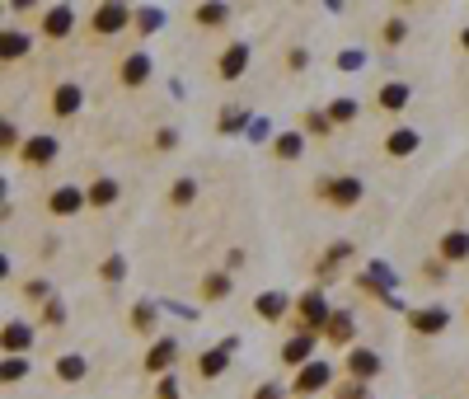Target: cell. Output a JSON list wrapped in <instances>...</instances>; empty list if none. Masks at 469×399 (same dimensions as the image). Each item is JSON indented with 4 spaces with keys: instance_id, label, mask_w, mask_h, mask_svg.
Instances as JSON below:
<instances>
[{
    "instance_id": "cell-28",
    "label": "cell",
    "mask_w": 469,
    "mask_h": 399,
    "mask_svg": "<svg viewBox=\"0 0 469 399\" xmlns=\"http://www.w3.org/2000/svg\"><path fill=\"white\" fill-rule=\"evenodd\" d=\"M90 376V357L85 353H57L52 357V381L57 385H80Z\"/></svg>"
},
{
    "instance_id": "cell-41",
    "label": "cell",
    "mask_w": 469,
    "mask_h": 399,
    "mask_svg": "<svg viewBox=\"0 0 469 399\" xmlns=\"http://www.w3.org/2000/svg\"><path fill=\"white\" fill-rule=\"evenodd\" d=\"M29 371H34L29 357H5V362H0V381H5V385H19V381H29Z\"/></svg>"
},
{
    "instance_id": "cell-47",
    "label": "cell",
    "mask_w": 469,
    "mask_h": 399,
    "mask_svg": "<svg viewBox=\"0 0 469 399\" xmlns=\"http://www.w3.org/2000/svg\"><path fill=\"white\" fill-rule=\"evenodd\" d=\"M249 399H291V390H287L282 381H263V385H254Z\"/></svg>"
},
{
    "instance_id": "cell-5",
    "label": "cell",
    "mask_w": 469,
    "mask_h": 399,
    "mask_svg": "<svg viewBox=\"0 0 469 399\" xmlns=\"http://www.w3.org/2000/svg\"><path fill=\"white\" fill-rule=\"evenodd\" d=\"M338 381H334V362H324V357H315L310 366H300L296 376L287 381V390H291V399H315V394H328Z\"/></svg>"
},
{
    "instance_id": "cell-24",
    "label": "cell",
    "mask_w": 469,
    "mask_h": 399,
    "mask_svg": "<svg viewBox=\"0 0 469 399\" xmlns=\"http://www.w3.org/2000/svg\"><path fill=\"white\" fill-rule=\"evenodd\" d=\"M306 146H310V137L300 127H291V131H272L268 137V155L278 160V165H296L300 155H306Z\"/></svg>"
},
{
    "instance_id": "cell-36",
    "label": "cell",
    "mask_w": 469,
    "mask_h": 399,
    "mask_svg": "<svg viewBox=\"0 0 469 399\" xmlns=\"http://www.w3.org/2000/svg\"><path fill=\"white\" fill-rule=\"evenodd\" d=\"M244 127H249V109L230 99L226 109H220V118H216V137H239Z\"/></svg>"
},
{
    "instance_id": "cell-37",
    "label": "cell",
    "mask_w": 469,
    "mask_h": 399,
    "mask_svg": "<svg viewBox=\"0 0 469 399\" xmlns=\"http://www.w3.org/2000/svg\"><path fill=\"white\" fill-rule=\"evenodd\" d=\"M24 141H29V137H19V122L15 118H0V160H19Z\"/></svg>"
},
{
    "instance_id": "cell-39",
    "label": "cell",
    "mask_w": 469,
    "mask_h": 399,
    "mask_svg": "<svg viewBox=\"0 0 469 399\" xmlns=\"http://www.w3.org/2000/svg\"><path fill=\"white\" fill-rule=\"evenodd\" d=\"M34 325H38V329H66V301L52 297V301L34 315Z\"/></svg>"
},
{
    "instance_id": "cell-27",
    "label": "cell",
    "mask_w": 469,
    "mask_h": 399,
    "mask_svg": "<svg viewBox=\"0 0 469 399\" xmlns=\"http://www.w3.org/2000/svg\"><path fill=\"white\" fill-rule=\"evenodd\" d=\"M230 348H226V343H220V348H202L198 353V362H192V376H198L202 385L207 381H220V376H226V371H230Z\"/></svg>"
},
{
    "instance_id": "cell-49",
    "label": "cell",
    "mask_w": 469,
    "mask_h": 399,
    "mask_svg": "<svg viewBox=\"0 0 469 399\" xmlns=\"http://www.w3.org/2000/svg\"><path fill=\"white\" fill-rule=\"evenodd\" d=\"M57 254H62V239H52V235H47L43 245H38V258H43V263H52V258H57Z\"/></svg>"
},
{
    "instance_id": "cell-43",
    "label": "cell",
    "mask_w": 469,
    "mask_h": 399,
    "mask_svg": "<svg viewBox=\"0 0 469 399\" xmlns=\"http://www.w3.org/2000/svg\"><path fill=\"white\" fill-rule=\"evenodd\" d=\"M328 399H371V385H362V381H338L334 390H328Z\"/></svg>"
},
{
    "instance_id": "cell-32",
    "label": "cell",
    "mask_w": 469,
    "mask_h": 399,
    "mask_svg": "<svg viewBox=\"0 0 469 399\" xmlns=\"http://www.w3.org/2000/svg\"><path fill=\"white\" fill-rule=\"evenodd\" d=\"M300 131H306L310 141H319V146L338 137V127H334V118H328L324 109H306V113H300Z\"/></svg>"
},
{
    "instance_id": "cell-35",
    "label": "cell",
    "mask_w": 469,
    "mask_h": 399,
    "mask_svg": "<svg viewBox=\"0 0 469 399\" xmlns=\"http://www.w3.org/2000/svg\"><path fill=\"white\" fill-rule=\"evenodd\" d=\"M19 297H24V301H29L34 310H43V306H47L52 297H57V287H52V277H43V273H34V277H24V282H19Z\"/></svg>"
},
{
    "instance_id": "cell-40",
    "label": "cell",
    "mask_w": 469,
    "mask_h": 399,
    "mask_svg": "<svg viewBox=\"0 0 469 399\" xmlns=\"http://www.w3.org/2000/svg\"><path fill=\"white\" fill-rule=\"evenodd\" d=\"M282 71H287V75H306V71H310V47H306V43L282 47Z\"/></svg>"
},
{
    "instance_id": "cell-13",
    "label": "cell",
    "mask_w": 469,
    "mask_h": 399,
    "mask_svg": "<svg viewBox=\"0 0 469 399\" xmlns=\"http://www.w3.org/2000/svg\"><path fill=\"white\" fill-rule=\"evenodd\" d=\"M404 325L413 338H441L451 329V310L446 306H413V310H404Z\"/></svg>"
},
{
    "instance_id": "cell-22",
    "label": "cell",
    "mask_w": 469,
    "mask_h": 399,
    "mask_svg": "<svg viewBox=\"0 0 469 399\" xmlns=\"http://www.w3.org/2000/svg\"><path fill=\"white\" fill-rule=\"evenodd\" d=\"M315 348H319V338H310V334H287V338L278 343V362L296 376L300 366H310V362H315Z\"/></svg>"
},
{
    "instance_id": "cell-23",
    "label": "cell",
    "mask_w": 469,
    "mask_h": 399,
    "mask_svg": "<svg viewBox=\"0 0 469 399\" xmlns=\"http://www.w3.org/2000/svg\"><path fill=\"white\" fill-rule=\"evenodd\" d=\"M230 297H235V273L207 268V273L198 277V301H202V306H226Z\"/></svg>"
},
{
    "instance_id": "cell-17",
    "label": "cell",
    "mask_w": 469,
    "mask_h": 399,
    "mask_svg": "<svg viewBox=\"0 0 469 399\" xmlns=\"http://www.w3.org/2000/svg\"><path fill=\"white\" fill-rule=\"evenodd\" d=\"M385 371V357L376 353V348H366V343H357L352 353H343V376L347 381H362V385H371L376 376Z\"/></svg>"
},
{
    "instance_id": "cell-12",
    "label": "cell",
    "mask_w": 469,
    "mask_h": 399,
    "mask_svg": "<svg viewBox=\"0 0 469 399\" xmlns=\"http://www.w3.org/2000/svg\"><path fill=\"white\" fill-rule=\"evenodd\" d=\"M80 109H85V85H80V80H57L47 94V118L71 122V118H80Z\"/></svg>"
},
{
    "instance_id": "cell-8",
    "label": "cell",
    "mask_w": 469,
    "mask_h": 399,
    "mask_svg": "<svg viewBox=\"0 0 469 399\" xmlns=\"http://www.w3.org/2000/svg\"><path fill=\"white\" fill-rule=\"evenodd\" d=\"M352 258H357V245H352V239H334V245H324V249H319V258L310 263L315 287H324V291H328V282H334Z\"/></svg>"
},
{
    "instance_id": "cell-1",
    "label": "cell",
    "mask_w": 469,
    "mask_h": 399,
    "mask_svg": "<svg viewBox=\"0 0 469 399\" xmlns=\"http://www.w3.org/2000/svg\"><path fill=\"white\" fill-rule=\"evenodd\" d=\"M132 19H136V5H122V0H99L85 15V38L90 43H113L122 34H132Z\"/></svg>"
},
{
    "instance_id": "cell-21",
    "label": "cell",
    "mask_w": 469,
    "mask_h": 399,
    "mask_svg": "<svg viewBox=\"0 0 469 399\" xmlns=\"http://www.w3.org/2000/svg\"><path fill=\"white\" fill-rule=\"evenodd\" d=\"M432 254L446 263V268H464L469 263V230L464 226H451V230H441L436 235V245H432Z\"/></svg>"
},
{
    "instance_id": "cell-6",
    "label": "cell",
    "mask_w": 469,
    "mask_h": 399,
    "mask_svg": "<svg viewBox=\"0 0 469 399\" xmlns=\"http://www.w3.org/2000/svg\"><path fill=\"white\" fill-rule=\"evenodd\" d=\"M57 155H62V137H52V131H34V137L24 141V151H19V170L24 174H47L52 165H57Z\"/></svg>"
},
{
    "instance_id": "cell-16",
    "label": "cell",
    "mask_w": 469,
    "mask_h": 399,
    "mask_svg": "<svg viewBox=\"0 0 469 399\" xmlns=\"http://www.w3.org/2000/svg\"><path fill=\"white\" fill-rule=\"evenodd\" d=\"M122 329H127L132 338L155 343V338H160V301H132L127 315H122Z\"/></svg>"
},
{
    "instance_id": "cell-44",
    "label": "cell",
    "mask_w": 469,
    "mask_h": 399,
    "mask_svg": "<svg viewBox=\"0 0 469 399\" xmlns=\"http://www.w3.org/2000/svg\"><path fill=\"white\" fill-rule=\"evenodd\" d=\"M334 66L352 75V71H362V66H366V52H362V47H343L338 57H334Z\"/></svg>"
},
{
    "instance_id": "cell-14",
    "label": "cell",
    "mask_w": 469,
    "mask_h": 399,
    "mask_svg": "<svg viewBox=\"0 0 469 399\" xmlns=\"http://www.w3.org/2000/svg\"><path fill=\"white\" fill-rule=\"evenodd\" d=\"M291 315H296V301L282 287H268V291L254 297V319L259 325H291Z\"/></svg>"
},
{
    "instance_id": "cell-10",
    "label": "cell",
    "mask_w": 469,
    "mask_h": 399,
    "mask_svg": "<svg viewBox=\"0 0 469 399\" xmlns=\"http://www.w3.org/2000/svg\"><path fill=\"white\" fill-rule=\"evenodd\" d=\"M43 211H47L52 221H71V217H80V211H90V202H85V183H57V189H47Z\"/></svg>"
},
{
    "instance_id": "cell-48",
    "label": "cell",
    "mask_w": 469,
    "mask_h": 399,
    "mask_svg": "<svg viewBox=\"0 0 469 399\" xmlns=\"http://www.w3.org/2000/svg\"><path fill=\"white\" fill-rule=\"evenodd\" d=\"M244 263H249V254H244V249L235 245V249H226V263H220V268H226V273H239Z\"/></svg>"
},
{
    "instance_id": "cell-9",
    "label": "cell",
    "mask_w": 469,
    "mask_h": 399,
    "mask_svg": "<svg viewBox=\"0 0 469 399\" xmlns=\"http://www.w3.org/2000/svg\"><path fill=\"white\" fill-rule=\"evenodd\" d=\"M151 75H155V62H151L146 47H132V52H122V57L113 62V80L122 90H146Z\"/></svg>"
},
{
    "instance_id": "cell-42",
    "label": "cell",
    "mask_w": 469,
    "mask_h": 399,
    "mask_svg": "<svg viewBox=\"0 0 469 399\" xmlns=\"http://www.w3.org/2000/svg\"><path fill=\"white\" fill-rule=\"evenodd\" d=\"M179 141H183V137H179V127H155V131H151V151H155V155L179 151Z\"/></svg>"
},
{
    "instance_id": "cell-7",
    "label": "cell",
    "mask_w": 469,
    "mask_h": 399,
    "mask_svg": "<svg viewBox=\"0 0 469 399\" xmlns=\"http://www.w3.org/2000/svg\"><path fill=\"white\" fill-rule=\"evenodd\" d=\"M249 62H254V47L244 43V38H230L226 47L216 52L211 71H216V80H220V85H235V80H244V75H249Z\"/></svg>"
},
{
    "instance_id": "cell-2",
    "label": "cell",
    "mask_w": 469,
    "mask_h": 399,
    "mask_svg": "<svg viewBox=\"0 0 469 399\" xmlns=\"http://www.w3.org/2000/svg\"><path fill=\"white\" fill-rule=\"evenodd\" d=\"M310 198L324 202L328 211H357L366 198V183L357 179V174H319L310 183Z\"/></svg>"
},
{
    "instance_id": "cell-18",
    "label": "cell",
    "mask_w": 469,
    "mask_h": 399,
    "mask_svg": "<svg viewBox=\"0 0 469 399\" xmlns=\"http://www.w3.org/2000/svg\"><path fill=\"white\" fill-rule=\"evenodd\" d=\"M408 103H413V85H408V80H380L376 94H371V109L385 113V118H399Z\"/></svg>"
},
{
    "instance_id": "cell-34",
    "label": "cell",
    "mask_w": 469,
    "mask_h": 399,
    "mask_svg": "<svg viewBox=\"0 0 469 399\" xmlns=\"http://www.w3.org/2000/svg\"><path fill=\"white\" fill-rule=\"evenodd\" d=\"M324 113L334 118V127L343 131V127H352L357 118H362V99H352V94H334V99L324 103Z\"/></svg>"
},
{
    "instance_id": "cell-29",
    "label": "cell",
    "mask_w": 469,
    "mask_h": 399,
    "mask_svg": "<svg viewBox=\"0 0 469 399\" xmlns=\"http://www.w3.org/2000/svg\"><path fill=\"white\" fill-rule=\"evenodd\" d=\"M202 198V183L192 174H179L170 189H164V211H192V202Z\"/></svg>"
},
{
    "instance_id": "cell-51",
    "label": "cell",
    "mask_w": 469,
    "mask_h": 399,
    "mask_svg": "<svg viewBox=\"0 0 469 399\" xmlns=\"http://www.w3.org/2000/svg\"><path fill=\"white\" fill-rule=\"evenodd\" d=\"M464 319H469V306H464Z\"/></svg>"
},
{
    "instance_id": "cell-25",
    "label": "cell",
    "mask_w": 469,
    "mask_h": 399,
    "mask_svg": "<svg viewBox=\"0 0 469 399\" xmlns=\"http://www.w3.org/2000/svg\"><path fill=\"white\" fill-rule=\"evenodd\" d=\"M85 202H90V211H113L122 202V183L113 174H94L85 183Z\"/></svg>"
},
{
    "instance_id": "cell-3",
    "label": "cell",
    "mask_w": 469,
    "mask_h": 399,
    "mask_svg": "<svg viewBox=\"0 0 469 399\" xmlns=\"http://www.w3.org/2000/svg\"><path fill=\"white\" fill-rule=\"evenodd\" d=\"M328 319H334V306H328V291L324 287H306L296 297V315H291V334H310L324 343V329H328Z\"/></svg>"
},
{
    "instance_id": "cell-45",
    "label": "cell",
    "mask_w": 469,
    "mask_h": 399,
    "mask_svg": "<svg viewBox=\"0 0 469 399\" xmlns=\"http://www.w3.org/2000/svg\"><path fill=\"white\" fill-rule=\"evenodd\" d=\"M151 399H183L179 376H160V381H155V390H151Z\"/></svg>"
},
{
    "instance_id": "cell-20",
    "label": "cell",
    "mask_w": 469,
    "mask_h": 399,
    "mask_svg": "<svg viewBox=\"0 0 469 399\" xmlns=\"http://www.w3.org/2000/svg\"><path fill=\"white\" fill-rule=\"evenodd\" d=\"M324 343L334 353H352L357 348V310L334 306V319H328V329H324Z\"/></svg>"
},
{
    "instance_id": "cell-26",
    "label": "cell",
    "mask_w": 469,
    "mask_h": 399,
    "mask_svg": "<svg viewBox=\"0 0 469 399\" xmlns=\"http://www.w3.org/2000/svg\"><path fill=\"white\" fill-rule=\"evenodd\" d=\"M188 19L198 24L202 34H220V29H230L235 10H230V5H220V0H202V5H192V10H188Z\"/></svg>"
},
{
    "instance_id": "cell-50",
    "label": "cell",
    "mask_w": 469,
    "mask_h": 399,
    "mask_svg": "<svg viewBox=\"0 0 469 399\" xmlns=\"http://www.w3.org/2000/svg\"><path fill=\"white\" fill-rule=\"evenodd\" d=\"M455 47H460L464 57H469V24H460V34H455Z\"/></svg>"
},
{
    "instance_id": "cell-33",
    "label": "cell",
    "mask_w": 469,
    "mask_h": 399,
    "mask_svg": "<svg viewBox=\"0 0 469 399\" xmlns=\"http://www.w3.org/2000/svg\"><path fill=\"white\" fill-rule=\"evenodd\" d=\"M408 34H413V24H408L404 15H385V19H380V29H376V38H380V47H385V52L404 47V43H408Z\"/></svg>"
},
{
    "instance_id": "cell-38",
    "label": "cell",
    "mask_w": 469,
    "mask_h": 399,
    "mask_svg": "<svg viewBox=\"0 0 469 399\" xmlns=\"http://www.w3.org/2000/svg\"><path fill=\"white\" fill-rule=\"evenodd\" d=\"M160 24H164V10H155V5H136L132 34H136V38H155V34H160Z\"/></svg>"
},
{
    "instance_id": "cell-19",
    "label": "cell",
    "mask_w": 469,
    "mask_h": 399,
    "mask_svg": "<svg viewBox=\"0 0 469 399\" xmlns=\"http://www.w3.org/2000/svg\"><path fill=\"white\" fill-rule=\"evenodd\" d=\"M423 151V131L418 127H390V131H385V137H380V155L385 160H413V155H418Z\"/></svg>"
},
{
    "instance_id": "cell-15",
    "label": "cell",
    "mask_w": 469,
    "mask_h": 399,
    "mask_svg": "<svg viewBox=\"0 0 469 399\" xmlns=\"http://www.w3.org/2000/svg\"><path fill=\"white\" fill-rule=\"evenodd\" d=\"M34 343H38L34 319H5V325H0V353L5 357H29Z\"/></svg>"
},
{
    "instance_id": "cell-31",
    "label": "cell",
    "mask_w": 469,
    "mask_h": 399,
    "mask_svg": "<svg viewBox=\"0 0 469 399\" xmlns=\"http://www.w3.org/2000/svg\"><path fill=\"white\" fill-rule=\"evenodd\" d=\"M34 52V34L29 29H15V24H5V34H0V62L5 66H15V62H24Z\"/></svg>"
},
{
    "instance_id": "cell-30",
    "label": "cell",
    "mask_w": 469,
    "mask_h": 399,
    "mask_svg": "<svg viewBox=\"0 0 469 399\" xmlns=\"http://www.w3.org/2000/svg\"><path fill=\"white\" fill-rule=\"evenodd\" d=\"M127 273H132V263H127V254L122 249H108L99 263H94V277H99V287H127Z\"/></svg>"
},
{
    "instance_id": "cell-46",
    "label": "cell",
    "mask_w": 469,
    "mask_h": 399,
    "mask_svg": "<svg viewBox=\"0 0 469 399\" xmlns=\"http://www.w3.org/2000/svg\"><path fill=\"white\" fill-rule=\"evenodd\" d=\"M418 273H423V282H446V273H451V268L432 254V258H423V268H418Z\"/></svg>"
},
{
    "instance_id": "cell-4",
    "label": "cell",
    "mask_w": 469,
    "mask_h": 399,
    "mask_svg": "<svg viewBox=\"0 0 469 399\" xmlns=\"http://www.w3.org/2000/svg\"><path fill=\"white\" fill-rule=\"evenodd\" d=\"M34 29H38L43 43H66V38H75V29H85V24H80L75 5L57 0V5H43V15L34 19Z\"/></svg>"
},
{
    "instance_id": "cell-11",
    "label": "cell",
    "mask_w": 469,
    "mask_h": 399,
    "mask_svg": "<svg viewBox=\"0 0 469 399\" xmlns=\"http://www.w3.org/2000/svg\"><path fill=\"white\" fill-rule=\"evenodd\" d=\"M179 357H183V348H179V338L174 334H160L155 343H146V357H142V371L151 381H160V376H174V366H179Z\"/></svg>"
}]
</instances>
